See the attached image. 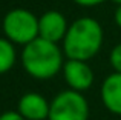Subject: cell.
I'll return each mask as SVG.
<instances>
[{
  "label": "cell",
  "instance_id": "obj_1",
  "mask_svg": "<svg viewBox=\"0 0 121 120\" xmlns=\"http://www.w3.org/2000/svg\"><path fill=\"white\" fill-rule=\"evenodd\" d=\"M103 45V28L95 18L80 17L69 25L63 39V52L69 60L92 59Z\"/></svg>",
  "mask_w": 121,
  "mask_h": 120
},
{
  "label": "cell",
  "instance_id": "obj_2",
  "mask_svg": "<svg viewBox=\"0 0 121 120\" xmlns=\"http://www.w3.org/2000/svg\"><path fill=\"white\" fill-rule=\"evenodd\" d=\"M22 65L25 71L34 78H52L63 68V52L58 45L37 37L22 51Z\"/></svg>",
  "mask_w": 121,
  "mask_h": 120
},
{
  "label": "cell",
  "instance_id": "obj_3",
  "mask_svg": "<svg viewBox=\"0 0 121 120\" xmlns=\"http://www.w3.org/2000/svg\"><path fill=\"white\" fill-rule=\"evenodd\" d=\"M2 28L9 42L26 46L39 37V17L29 9L15 8L6 12Z\"/></svg>",
  "mask_w": 121,
  "mask_h": 120
},
{
  "label": "cell",
  "instance_id": "obj_4",
  "mask_svg": "<svg viewBox=\"0 0 121 120\" xmlns=\"http://www.w3.org/2000/svg\"><path fill=\"white\" fill-rule=\"evenodd\" d=\"M89 105L81 92L74 89L61 91L51 102L48 120H87Z\"/></svg>",
  "mask_w": 121,
  "mask_h": 120
},
{
  "label": "cell",
  "instance_id": "obj_5",
  "mask_svg": "<svg viewBox=\"0 0 121 120\" xmlns=\"http://www.w3.org/2000/svg\"><path fill=\"white\" fill-rule=\"evenodd\" d=\"M69 26L66 17L57 9L46 11L44 14L40 15L39 18V37L49 42L58 43L66 37Z\"/></svg>",
  "mask_w": 121,
  "mask_h": 120
},
{
  "label": "cell",
  "instance_id": "obj_6",
  "mask_svg": "<svg viewBox=\"0 0 121 120\" xmlns=\"http://www.w3.org/2000/svg\"><path fill=\"white\" fill-rule=\"evenodd\" d=\"M63 75L69 88L78 92L89 89L94 83V72L83 60H68L63 65Z\"/></svg>",
  "mask_w": 121,
  "mask_h": 120
},
{
  "label": "cell",
  "instance_id": "obj_7",
  "mask_svg": "<svg viewBox=\"0 0 121 120\" xmlns=\"http://www.w3.org/2000/svg\"><path fill=\"white\" fill-rule=\"evenodd\" d=\"M51 103L39 92H26L18 100V112L26 120L49 119Z\"/></svg>",
  "mask_w": 121,
  "mask_h": 120
},
{
  "label": "cell",
  "instance_id": "obj_8",
  "mask_svg": "<svg viewBox=\"0 0 121 120\" xmlns=\"http://www.w3.org/2000/svg\"><path fill=\"white\" fill-rule=\"evenodd\" d=\"M101 100L107 111L121 115V72H112L101 85Z\"/></svg>",
  "mask_w": 121,
  "mask_h": 120
},
{
  "label": "cell",
  "instance_id": "obj_9",
  "mask_svg": "<svg viewBox=\"0 0 121 120\" xmlns=\"http://www.w3.org/2000/svg\"><path fill=\"white\" fill-rule=\"evenodd\" d=\"M15 63V48L14 43L8 39L0 37V75L6 74Z\"/></svg>",
  "mask_w": 121,
  "mask_h": 120
},
{
  "label": "cell",
  "instance_id": "obj_10",
  "mask_svg": "<svg viewBox=\"0 0 121 120\" xmlns=\"http://www.w3.org/2000/svg\"><path fill=\"white\" fill-rule=\"evenodd\" d=\"M110 65L115 72H121V43H118L110 52Z\"/></svg>",
  "mask_w": 121,
  "mask_h": 120
},
{
  "label": "cell",
  "instance_id": "obj_11",
  "mask_svg": "<svg viewBox=\"0 0 121 120\" xmlns=\"http://www.w3.org/2000/svg\"><path fill=\"white\" fill-rule=\"evenodd\" d=\"M0 120H26L18 111H6L0 115Z\"/></svg>",
  "mask_w": 121,
  "mask_h": 120
},
{
  "label": "cell",
  "instance_id": "obj_12",
  "mask_svg": "<svg viewBox=\"0 0 121 120\" xmlns=\"http://www.w3.org/2000/svg\"><path fill=\"white\" fill-rule=\"evenodd\" d=\"M74 2L80 6H97L100 3H104L106 0H74Z\"/></svg>",
  "mask_w": 121,
  "mask_h": 120
},
{
  "label": "cell",
  "instance_id": "obj_13",
  "mask_svg": "<svg viewBox=\"0 0 121 120\" xmlns=\"http://www.w3.org/2000/svg\"><path fill=\"white\" fill-rule=\"evenodd\" d=\"M113 17H115V23H117V25H118V26L121 28V5L118 6V8H117L115 15H113Z\"/></svg>",
  "mask_w": 121,
  "mask_h": 120
},
{
  "label": "cell",
  "instance_id": "obj_14",
  "mask_svg": "<svg viewBox=\"0 0 121 120\" xmlns=\"http://www.w3.org/2000/svg\"><path fill=\"white\" fill-rule=\"evenodd\" d=\"M112 2H113V3H117V5H118V6L121 5V0H112Z\"/></svg>",
  "mask_w": 121,
  "mask_h": 120
}]
</instances>
